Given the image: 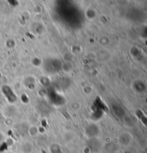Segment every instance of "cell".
<instances>
[{"label":"cell","instance_id":"obj_1","mask_svg":"<svg viewBox=\"0 0 147 153\" xmlns=\"http://www.w3.org/2000/svg\"><path fill=\"white\" fill-rule=\"evenodd\" d=\"M98 128H97L96 126H94V125H91V126H89V127L86 130V133L88 136H95V134L98 133Z\"/></svg>","mask_w":147,"mask_h":153}]
</instances>
